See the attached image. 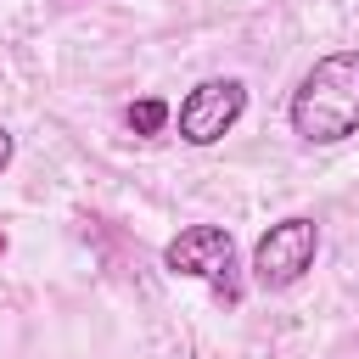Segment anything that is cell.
Wrapping results in <instances>:
<instances>
[{"mask_svg": "<svg viewBox=\"0 0 359 359\" xmlns=\"http://www.w3.org/2000/svg\"><path fill=\"white\" fill-rule=\"evenodd\" d=\"M286 123L309 146H337V140L359 135V45L325 50L297 79V90L286 101Z\"/></svg>", "mask_w": 359, "mask_h": 359, "instance_id": "cell-1", "label": "cell"}, {"mask_svg": "<svg viewBox=\"0 0 359 359\" xmlns=\"http://www.w3.org/2000/svg\"><path fill=\"white\" fill-rule=\"evenodd\" d=\"M163 269L202 280L224 309L241 303V264H236V241L224 224H185L168 247H163Z\"/></svg>", "mask_w": 359, "mask_h": 359, "instance_id": "cell-2", "label": "cell"}, {"mask_svg": "<svg viewBox=\"0 0 359 359\" xmlns=\"http://www.w3.org/2000/svg\"><path fill=\"white\" fill-rule=\"evenodd\" d=\"M314 252H320V224L309 213H286V219H275L258 236V247H252V280L264 292H286V286H297L314 269Z\"/></svg>", "mask_w": 359, "mask_h": 359, "instance_id": "cell-3", "label": "cell"}, {"mask_svg": "<svg viewBox=\"0 0 359 359\" xmlns=\"http://www.w3.org/2000/svg\"><path fill=\"white\" fill-rule=\"evenodd\" d=\"M247 112V84L241 79H202L185 90L174 123H180V140L185 146H219Z\"/></svg>", "mask_w": 359, "mask_h": 359, "instance_id": "cell-4", "label": "cell"}, {"mask_svg": "<svg viewBox=\"0 0 359 359\" xmlns=\"http://www.w3.org/2000/svg\"><path fill=\"white\" fill-rule=\"evenodd\" d=\"M168 118H174V112H168V101H163V95H140V101H129V107H123V123H129L135 135H163V129H168Z\"/></svg>", "mask_w": 359, "mask_h": 359, "instance_id": "cell-5", "label": "cell"}, {"mask_svg": "<svg viewBox=\"0 0 359 359\" xmlns=\"http://www.w3.org/2000/svg\"><path fill=\"white\" fill-rule=\"evenodd\" d=\"M11 157H17V135H11L6 123H0V174L11 168Z\"/></svg>", "mask_w": 359, "mask_h": 359, "instance_id": "cell-6", "label": "cell"}, {"mask_svg": "<svg viewBox=\"0 0 359 359\" xmlns=\"http://www.w3.org/2000/svg\"><path fill=\"white\" fill-rule=\"evenodd\" d=\"M0 252H6V236H0Z\"/></svg>", "mask_w": 359, "mask_h": 359, "instance_id": "cell-7", "label": "cell"}]
</instances>
